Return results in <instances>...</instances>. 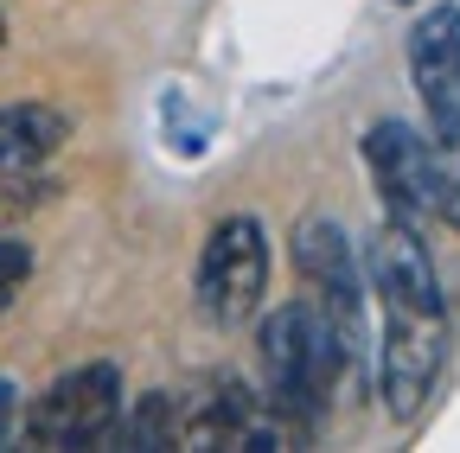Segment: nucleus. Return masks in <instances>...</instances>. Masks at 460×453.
<instances>
[{
  "label": "nucleus",
  "instance_id": "f257e3e1",
  "mask_svg": "<svg viewBox=\"0 0 460 453\" xmlns=\"http://www.w3.org/2000/svg\"><path fill=\"white\" fill-rule=\"evenodd\" d=\"M365 288L377 294V313H384L377 396L390 422H416L447 358V301L416 223H396V217L377 223V237L365 249Z\"/></svg>",
  "mask_w": 460,
  "mask_h": 453
},
{
  "label": "nucleus",
  "instance_id": "f03ea898",
  "mask_svg": "<svg viewBox=\"0 0 460 453\" xmlns=\"http://www.w3.org/2000/svg\"><path fill=\"white\" fill-rule=\"evenodd\" d=\"M345 358H358L339 338V326L314 301H281L262 319V370H269V409L288 415L301 434L326 409V396L339 389Z\"/></svg>",
  "mask_w": 460,
  "mask_h": 453
},
{
  "label": "nucleus",
  "instance_id": "7ed1b4c3",
  "mask_svg": "<svg viewBox=\"0 0 460 453\" xmlns=\"http://www.w3.org/2000/svg\"><path fill=\"white\" fill-rule=\"evenodd\" d=\"M32 447H102L122 434V364H77L51 377L26 409Z\"/></svg>",
  "mask_w": 460,
  "mask_h": 453
},
{
  "label": "nucleus",
  "instance_id": "20e7f679",
  "mask_svg": "<svg viewBox=\"0 0 460 453\" xmlns=\"http://www.w3.org/2000/svg\"><path fill=\"white\" fill-rule=\"evenodd\" d=\"M192 288H199V313L211 326H243L269 294V231L256 217H243V211L217 217L205 249H199Z\"/></svg>",
  "mask_w": 460,
  "mask_h": 453
},
{
  "label": "nucleus",
  "instance_id": "39448f33",
  "mask_svg": "<svg viewBox=\"0 0 460 453\" xmlns=\"http://www.w3.org/2000/svg\"><path fill=\"white\" fill-rule=\"evenodd\" d=\"M295 268L314 288V307L339 326V338L352 352H365V274L358 256L345 243V231L332 217H301L295 223Z\"/></svg>",
  "mask_w": 460,
  "mask_h": 453
},
{
  "label": "nucleus",
  "instance_id": "423d86ee",
  "mask_svg": "<svg viewBox=\"0 0 460 453\" xmlns=\"http://www.w3.org/2000/svg\"><path fill=\"white\" fill-rule=\"evenodd\" d=\"M365 166H371V186L384 198V217L396 223H422L435 217V179H429V141L410 128V122H371L365 128Z\"/></svg>",
  "mask_w": 460,
  "mask_h": 453
},
{
  "label": "nucleus",
  "instance_id": "0eeeda50",
  "mask_svg": "<svg viewBox=\"0 0 460 453\" xmlns=\"http://www.w3.org/2000/svg\"><path fill=\"white\" fill-rule=\"evenodd\" d=\"M410 83L435 122H460V7L441 0L410 26Z\"/></svg>",
  "mask_w": 460,
  "mask_h": 453
},
{
  "label": "nucleus",
  "instance_id": "6e6552de",
  "mask_svg": "<svg viewBox=\"0 0 460 453\" xmlns=\"http://www.w3.org/2000/svg\"><path fill=\"white\" fill-rule=\"evenodd\" d=\"M65 141H71V122L58 116V109H45V102H13V109H0V179L32 173V166L51 160Z\"/></svg>",
  "mask_w": 460,
  "mask_h": 453
},
{
  "label": "nucleus",
  "instance_id": "1a4fd4ad",
  "mask_svg": "<svg viewBox=\"0 0 460 453\" xmlns=\"http://www.w3.org/2000/svg\"><path fill=\"white\" fill-rule=\"evenodd\" d=\"M429 179H435V217L460 231V122L429 128Z\"/></svg>",
  "mask_w": 460,
  "mask_h": 453
},
{
  "label": "nucleus",
  "instance_id": "9d476101",
  "mask_svg": "<svg viewBox=\"0 0 460 453\" xmlns=\"http://www.w3.org/2000/svg\"><path fill=\"white\" fill-rule=\"evenodd\" d=\"M26 274H32V249L20 237H0V313H7L26 288Z\"/></svg>",
  "mask_w": 460,
  "mask_h": 453
},
{
  "label": "nucleus",
  "instance_id": "9b49d317",
  "mask_svg": "<svg viewBox=\"0 0 460 453\" xmlns=\"http://www.w3.org/2000/svg\"><path fill=\"white\" fill-rule=\"evenodd\" d=\"M7 428H13V389L0 383V440H7Z\"/></svg>",
  "mask_w": 460,
  "mask_h": 453
},
{
  "label": "nucleus",
  "instance_id": "f8f14e48",
  "mask_svg": "<svg viewBox=\"0 0 460 453\" xmlns=\"http://www.w3.org/2000/svg\"><path fill=\"white\" fill-rule=\"evenodd\" d=\"M0 39H7V20H0Z\"/></svg>",
  "mask_w": 460,
  "mask_h": 453
}]
</instances>
